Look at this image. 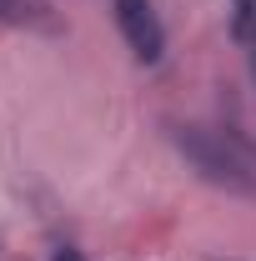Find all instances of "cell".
Masks as SVG:
<instances>
[{"instance_id":"4","label":"cell","mask_w":256,"mask_h":261,"mask_svg":"<svg viewBox=\"0 0 256 261\" xmlns=\"http://www.w3.org/2000/svg\"><path fill=\"white\" fill-rule=\"evenodd\" d=\"M256 35V0H236V40Z\"/></svg>"},{"instance_id":"2","label":"cell","mask_w":256,"mask_h":261,"mask_svg":"<svg viewBox=\"0 0 256 261\" xmlns=\"http://www.w3.org/2000/svg\"><path fill=\"white\" fill-rule=\"evenodd\" d=\"M116 25L141 65H156L166 56V31H161V15L151 0H116Z\"/></svg>"},{"instance_id":"5","label":"cell","mask_w":256,"mask_h":261,"mask_svg":"<svg viewBox=\"0 0 256 261\" xmlns=\"http://www.w3.org/2000/svg\"><path fill=\"white\" fill-rule=\"evenodd\" d=\"M56 261H86V256H81L75 246H61V251H56Z\"/></svg>"},{"instance_id":"3","label":"cell","mask_w":256,"mask_h":261,"mask_svg":"<svg viewBox=\"0 0 256 261\" xmlns=\"http://www.w3.org/2000/svg\"><path fill=\"white\" fill-rule=\"evenodd\" d=\"M0 20L5 25H25V31H56V15L40 0H0Z\"/></svg>"},{"instance_id":"1","label":"cell","mask_w":256,"mask_h":261,"mask_svg":"<svg viewBox=\"0 0 256 261\" xmlns=\"http://www.w3.org/2000/svg\"><path fill=\"white\" fill-rule=\"evenodd\" d=\"M171 141L211 186H221L231 196H256V161L231 136H216L206 126H171Z\"/></svg>"}]
</instances>
